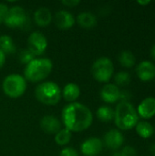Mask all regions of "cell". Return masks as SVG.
Segmentation results:
<instances>
[{
	"label": "cell",
	"mask_w": 155,
	"mask_h": 156,
	"mask_svg": "<svg viewBox=\"0 0 155 156\" xmlns=\"http://www.w3.org/2000/svg\"><path fill=\"white\" fill-rule=\"evenodd\" d=\"M54 21L57 27L61 30H68L71 28L76 23L74 16L66 10H60L57 12L54 17Z\"/></svg>",
	"instance_id": "4fadbf2b"
},
{
	"label": "cell",
	"mask_w": 155,
	"mask_h": 156,
	"mask_svg": "<svg viewBox=\"0 0 155 156\" xmlns=\"http://www.w3.org/2000/svg\"><path fill=\"white\" fill-rule=\"evenodd\" d=\"M61 120L66 129L71 133H79L91 126L93 114L86 105L79 102H72L63 108Z\"/></svg>",
	"instance_id": "6da1fadb"
},
{
	"label": "cell",
	"mask_w": 155,
	"mask_h": 156,
	"mask_svg": "<svg viewBox=\"0 0 155 156\" xmlns=\"http://www.w3.org/2000/svg\"><path fill=\"white\" fill-rule=\"evenodd\" d=\"M114 72V66L108 57L97 58L91 66V74L93 78L101 83H107L111 80Z\"/></svg>",
	"instance_id": "8992f818"
},
{
	"label": "cell",
	"mask_w": 155,
	"mask_h": 156,
	"mask_svg": "<svg viewBox=\"0 0 155 156\" xmlns=\"http://www.w3.org/2000/svg\"><path fill=\"white\" fill-rule=\"evenodd\" d=\"M100 99L106 103H115L120 101L121 90L112 83H107L100 90Z\"/></svg>",
	"instance_id": "5bb4252c"
},
{
	"label": "cell",
	"mask_w": 155,
	"mask_h": 156,
	"mask_svg": "<svg viewBox=\"0 0 155 156\" xmlns=\"http://www.w3.org/2000/svg\"><path fill=\"white\" fill-rule=\"evenodd\" d=\"M8 9L9 8H8L7 5H5V3H0V16L3 18V21L8 12Z\"/></svg>",
	"instance_id": "f546056e"
},
{
	"label": "cell",
	"mask_w": 155,
	"mask_h": 156,
	"mask_svg": "<svg viewBox=\"0 0 155 156\" xmlns=\"http://www.w3.org/2000/svg\"><path fill=\"white\" fill-rule=\"evenodd\" d=\"M27 20L25 9L19 5L12 6L8 9L6 16L4 18V23L6 27L11 28L22 27Z\"/></svg>",
	"instance_id": "52a82bcc"
},
{
	"label": "cell",
	"mask_w": 155,
	"mask_h": 156,
	"mask_svg": "<svg viewBox=\"0 0 155 156\" xmlns=\"http://www.w3.org/2000/svg\"><path fill=\"white\" fill-rule=\"evenodd\" d=\"M135 128H136L137 134L143 139H148L151 136H153V134L154 133L153 126L148 122H144V121L139 122L135 126Z\"/></svg>",
	"instance_id": "d6986e66"
},
{
	"label": "cell",
	"mask_w": 155,
	"mask_h": 156,
	"mask_svg": "<svg viewBox=\"0 0 155 156\" xmlns=\"http://www.w3.org/2000/svg\"><path fill=\"white\" fill-rule=\"evenodd\" d=\"M0 49L6 54H13L16 50V47L13 38L8 35L0 36Z\"/></svg>",
	"instance_id": "44dd1931"
},
{
	"label": "cell",
	"mask_w": 155,
	"mask_h": 156,
	"mask_svg": "<svg viewBox=\"0 0 155 156\" xmlns=\"http://www.w3.org/2000/svg\"><path fill=\"white\" fill-rule=\"evenodd\" d=\"M61 4L65 6L68 7H76L77 5H79L80 4L79 0H63L61 1Z\"/></svg>",
	"instance_id": "83f0119b"
},
{
	"label": "cell",
	"mask_w": 155,
	"mask_h": 156,
	"mask_svg": "<svg viewBox=\"0 0 155 156\" xmlns=\"http://www.w3.org/2000/svg\"><path fill=\"white\" fill-rule=\"evenodd\" d=\"M149 152L152 154V155L155 156V144H152L149 146Z\"/></svg>",
	"instance_id": "1f68e13d"
},
{
	"label": "cell",
	"mask_w": 155,
	"mask_h": 156,
	"mask_svg": "<svg viewBox=\"0 0 155 156\" xmlns=\"http://www.w3.org/2000/svg\"><path fill=\"white\" fill-rule=\"evenodd\" d=\"M121 152L124 156H137V152L132 146H125L121 150Z\"/></svg>",
	"instance_id": "4316f807"
},
{
	"label": "cell",
	"mask_w": 155,
	"mask_h": 156,
	"mask_svg": "<svg viewBox=\"0 0 155 156\" xmlns=\"http://www.w3.org/2000/svg\"><path fill=\"white\" fill-rule=\"evenodd\" d=\"M151 3V1H138V4L141 5H147Z\"/></svg>",
	"instance_id": "836d02e7"
},
{
	"label": "cell",
	"mask_w": 155,
	"mask_h": 156,
	"mask_svg": "<svg viewBox=\"0 0 155 156\" xmlns=\"http://www.w3.org/2000/svg\"><path fill=\"white\" fill-rule=\"evenodd\" d=\"M137 113L139 117L145 120L151 119L155 115V98L147 97L141 101L137 107Z\"/></svg>",
	"instance_id": "9a60e30c"
},
{
	"label": "cell",
	"mask_w": 155,
	"mask_h": 156,
	"mask_svg": "<svg viewBox=\"0 0 155 156\" xmlns=\"http://www.w3.org/2000/svg\"><path fill=\"white\" fill-rule=\"evenodd\" d=\"M136 74L142 81H151L155 79V65L149 60H143L137 65Z\"/></svg>",
	"instance_id": "30bf717a"
},
{
	"label": "cell",
	"mask_w": 155,
	"mask_h": 156,
	"mask_svg": "<svg viewBox=\"0 0 155 156\" xmlns=\"http://www.w3.org/2000/svg\"><path fill=\"white\" fill-rule=\"evenodd\" d=\"M48 48V40L45 35L38 31L32 32L27 38V49L36 57L42 55Z\"/></svg>",
	"instance_id": "ba28073f"
},
{
	"label": "cell",
	"mask_w": 155,
	"mask_h": 156,
	"mask_svg": "<svg viewBox=\"0 0 155 156\" xmlns=\"http://www.w3.org/2000/svg\"><path fill=\"white\" fill-rule=\"evenodd\" d=\"M61 95L64 98V100L69 103L75 102V101L79 97L80 95V88L76 83H68L64 86Z\"/></svg>",
	"instance_id": "2e32d148"
},
{
	"label": "cell",
	"mask_w": 155,
	"mask_h": 156,
	"mask_svg": "<svg viewBox=\"0 0 155 156\" xmlns=\"http://www.w3.org/2000/svg\"><path fill=\"white\" fill-rule=\"evenodd\" d=\"M41 130L48 134H56L62 129L61 122L53 115L44 116L39 122Z\"/></svg>",
	"instance_id": "7c38bea8"
},
{
	"label": "cell",
	"mask_w": 155,
	"mask_h": 156,
	"mask_svg": "<svg viewBox=\"0 0 155 156\" xmlns=\"http://www.w3.org/2000/svg\"><path fill=\"white\" fill-rule=\"evenodd\" d=\"M2 23H3V18H2V17L0 16V25H1Z\"/></svg>",
	"instance_id": "d590c367"
},
{
	"label": "cell",
	"mask_w": 155,
	"mask_h": 156,
	"mask_svg": "<svg viewBox=\"0 0 155 156\" xmlns=\"http://www.w3.org/2000/svg\"><path fill=\"white\" fill-rule=\"evenodd\" d=\"M112 156H124V154H123L121 151H118V152H115Z\"/></svg>",
	"instance_id": "e575fe53"
},
{
	"label": "cell",
	"mask_w": 155,
	"mask_h": 156,
	"mask_svg": "<svg viewBox=\"0 0 155 156\" xmlns=\"http://www.w3.org/2000/svg\"><path fill=\"white\" fill-rule=\"evenodd\" d=\"M53 69V63L48 58H34L26 65L24 78L30 82H40L47 79Z\"/></svg>",
	"instance_id": "3957f363"
},
{
	"label": "cell",
	"mask_w": 155,
	"mask_h": 156,
	"mask_svg": "<svg viewBox=\"0 0 155 156\" xmlns=\"http://www.w3.org/2000/svg\"><path fill=\"white\" fill-rule=\"evenodd\" d=\"M34 58H36V56L27 48L20 50L18 53V60L21 64L27 65L29 62H31Z\"/></svg>",
	"instance_id": "d4e9b609"
},
{
	"label": "cell",
	"mask_w": 155,
	"mask_h": 156,
	"mask_svg": "<svg viewBox=\"0 0 155 156\" xmlns=\"http://www.w3.org/2000/svg\"><path fill=\"white\" fill-rule=\"evenodd\" d=\"M103 149V142L98 137H90L80 145V151L84 156L99 155Z\"/></svg>",
	"instance_id": "9c48e42d"
},
{
	"label": "cell",
	"mask_w": 155,
	"mask_h": 156,
	"mask_svg": "<svg viewBox=\"0 0 155 156\" xmlns=\"http://www.w3.org/2000/svg\"><path fill=\"white\" fill-rule=\"evenodd\" d=\"M27 84L26 79L19 74H10L6 76L2 84L4 93L12 99L21 97L26 90Z\"/></svg>",
	"instance_id": "5b68a950"
},
{
	"label": "cell",
	"mask_w": 155,
	"mask_h": 156,
	"mask_svg": "<svg viewBox=\"0 0 155 156\" xmlns=\"http://www.w3.org/2000/svg\"><path fill=\"white\" fill-rule=\"evenodd\" d=\"M71 137H72V133L68 129L63 128L58 133L55 134V142L59 146H65L70 142Z\"/></svg>",
	"instance_id": "603a6c76"
},
{
	"label": "cell",
	"mask_w": 155,
	"mask_h": 156,
	"mask_svg": "<svg viewBox=\"0 0 155 156\" xmlns=\"http://www.w3.org/2000/svg\"><path fill=\"white\" fill-rule=\"evenodd\" d=\"M103 142L109 149L118 150L122 146L124 143V136L119 130L111 129L105 133Z\"/></svg>",
	"instance_id": "8fae6325"
},
{
	"label": "cell",
	"mask_w": 155,
	"mask_h": 156,
	"mask_svg": "<svg viewBox=\"0 0 155 156\" xmlns=\"http://www.w3.org/2000/svg\"><path fill=\"white\" fill-rule=\"evenodd\" d=\"M34 20L39 27H47L52 21V14L47 7H39L34 13Z\"/></svg>",
	"instance_id": "e0dca14e"
},
{
	"label": "cell",
	"mask_w": 155,
	"mask_h": 156,
	"mask_svg": "<svg viewBox=\"0 0 155 156\" xmlns=\"http://www.w3.org/2000/svg\"><path fill=\"white\" fill-rule=\"evenodd\" d=\"M96 114L98 119L103 122H109L114 119V110L109 106H100Z\"/></svg>",
	"instance_id": "7402d4cb"
},
{
	"label": "cell",
	"mask_w": 155,
	"mask_h": 156,
	"mask_svg": "<svg viewBox=\"0 0 155 156\" xmlns=\"http://www.w3.org/2000/svg\"><path fill=\"white\" fill-rule=\"evenodd\" d=\"M151 57L153 58V60H155V44L153 46V48L151 49Z\"/></svg>",
	"instance_id": "d6a6232c"
},
{
	"label": "cell",
	"mask_w": 155,
	"mask_h": 156,
	"mask_svg": "<svg viewBox=\"0 0 155 156\" xmlns=\"http://www.w3.org/2000/svg\"><path fill=\"white\" fill-rule=\"evenodd\" d=\"M118 60L120 62V64L126 68V69H131L132 68L135 63H136V58L134 56V54L130 51V50H123L119 54L118 57Z\"/></svg>",
	"instance_id": "ffe728a7"
},
{
	"label": "cell",
	"mask_w": 155,
	"mask_h": 156,
	"mask_svg": "<svg viewBox=\"0 0 155 156\" xmlns=\"http://www.w3.org/2000/svg\"><path fill=\"white\" fill-rule=\"evenodd\" d=\"M132 98V95L129 91L127 90H121V96H120V101H129Z\"/></svg>",
	"instance_id": "f1b7e54d"
},
{
	"label": "cell",
	"mask_w": 155,
	"mask_h": 156,
	"mask_svg": "<svg viewBox=\"0 0 155 156\" xmlns=\"http://www.w3.org/2000/svg\"><path fill=\"white\" fill-rule=\"evenodd\" d=\"M5 63V54L0 49V69L3 68Z\"/></svg>",
	"instance_id": "4dcf8cb0"
},
{
	"label": "cell",
	"mask_w": 155,
	"mask_h": 156,
	"mask_svg": "<svg viewBox=\"0 0 155 156\" xmlns=\"http://www.w3.org/2000/svg\"><path fill=\"white\" fill-rule=\"evenodd\" d=\"M77 23L85 29H91L97 25V18L91 12H82L77 16Z\"/></svg>",
	"instance_id": "ac0fdd59"
},
{
	"label": "cell",
	"mask_w": 155,
	"mask_h": 156,
	"mask_svg": "<svg viewBox=\"0 0 155 156\" xmlns=\"http://www.w3.org/2000/svg\"><path fill=\"white\" fill-rule=\"evenodd\" d=\"M35 96L39 102L48 106L58 104L62 97L59 86L53 81L39 83L35 90Z\"/></svg>",
	"instance_id": "277c9868"
},
{
	"label": "cell",
	"mask_w": 155,
	"mask_h": 156,
	"mask_svg": "<svg viewBox=\"0 0 155 156\" xmlns=\"http://www.w3.org/2000/svg\"><path fill=\"white\" fill-rule=\"evenodd\" d=\"M116 86H126L131 82V75L127 71H120L114 76Z\"/></svg>",
	"instance_id": "cb8c5ba5"
},
{
	"label": "cell",
	"mask_w": 155,
	"mask_h": 156,
	"mask_svg": "<svg viewBox=\"0 0 155 156\" xmlns=\"http://www.w3.org/2000/svg\"><path fill=\"white\" fill-rule=\"evenodd\" d=\"M59 156H79V153L76 149L71 147H65L63 148L60 153Z\"/></svg>",
	"instance_id": "484cf974"
},
{
	"label": "cell",
	"mask_w": 155,
	"mask_h": 156,
	"mask_svg": "<svg viewBox=\"0 0 155 156\" xmlns=\"http://www.w3.org/2000/svg\"><path fill=\"white\" fill-rule=\"evenodd\" d=\"M114 122L119 130L128 131L139 122V116L134 106L129 101H121L114 110Z\"/></svg>",
	"instance_id": "7a4b0ae2"
}]
</instances>
